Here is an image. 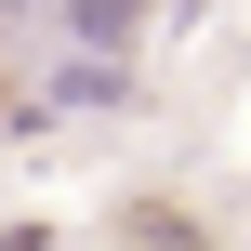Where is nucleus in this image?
Listing matches in <instances>:
<instances>
[{
  "label": "nucleus",
  "instance_id": "nucleus-1",
  "mask_svg": "<svg viewBox=\"0 0 251 251\" xmlns=\"http://www.w3.org/2000/svg\"><path fill=\"white\" fill-rule=\"evenodd\" d=\"M66 26H79V40H93V53H119V40H132V26H146V0H66Z\"/></svg>",
  "mask_w": 251,
  "mask_h": 251
},
{
  "label": "nucleus",
  "instance_id": "nucleus-2",
  "mask_svg": "<svg viewBox=\"0 0 251 251\" xmlns=\"http://www.w3.org/2000/svg\"><path fill=\"white\" fill-rule=\"evenodd\" d=\"M13 13H26V0H13Z\"/></svg>",
  "mask_w": 251,
  "mask_h": 251
}]
</instances>
